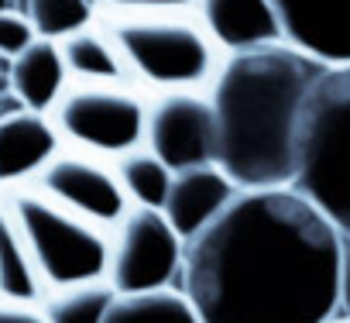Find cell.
Returning <instances> with one entry per match:
<instances>
[{
	"label": "cell",
	"mask_w": 350,
	"mask_h": 323,
	"mask_svg": "<svg viewBox=\"0 0 350 323\" xmlns=\"http://www.w3.org/2000/svg\"><path fill=\"white\" fill-rule=\"evenodd\" d=\"M113 166H117L120 186H124V193H127V200L134 207H154V210H161L175 172L165 166V162L151 148L137 144V148L124 151L120 158H113Z\"/></svg>",
	"instance_id": "ac0fdd59"
},
{
	"label": "cell",
	"mask_w": 350,
	"mask_h": 323,
	"mask_svg": "<svg viewBox=\"0 0 350 323\" xmlns=\"http://www.w3.org/2000/svg\"><path fill=\"white\" fill-rule=\"evenodd\" d=\"M144 148H151L172 172L217 162V114L210 93L148 96Z\"/></svg>",
	"instance_id": "9c48e42d"
},
{
	"label": "cell",
	"mask_w": 350,
	"mask_h": 323,
	"mask_svg": "<svg viewBox=\"0 0 350 323\" xmlns=\"http://www.w3.org/2000/svg\"><path fill=\"white\" fill-rule=\"evenodd\" d=\"M14 11L28 18L38 38L62 42L100 18L96 0H14Z\"/></svg>",
	"instance_id": "d6986e66"
},
{
	"label": "cell",
	"mask_w": 350,
	"mask_h": 323,
	"mask_svg": "<svg viewBox=\"0 0 350 323\" xmlns=\"http://www.w3.org/2000/svg\"><path fill=\"white\" fill-rule=\"evenodd\" d=\"M49 296L38 265L28 251L21 227L14 224L8 203L0 200V302H28L42 306Z\"/></svg>",
	"instance_id": "2e32d148"
},
{
	"label": "cell",
	"mask_w": 350,
	"mask_h": 323,
	"mask_svg": "<svg viewBox=\"0 0 350 323\" xmlns=\"http://www.w3.org/2000/svg\"><path fill=\"white\" fill-rule=\"evenodd\" d=\"M21 110H28V107H25V100H21L14 90L0 93V120H8V117H14V114H21Z\"/></svg>",
	"instance_id": "cb8c5ba5"
},
{
	"label": "cell",
	"mask_w": 350,
	"mask_h": 323,
	"mask_svg": "<svg viewBox=\"0 0 350 323\" xmlns=\"http://www.w3.org/2000/svg\"><path fill=\"white\" fill-rule=\"evenodd\" d=\"M186 241L175 234L154 207H127V214L110 227V261L107 282L113 292H148L165 285H183Z\"/></svg>",
	"instance_id": "52a82bcc"
},
{
	"label": "cell",
	"mask_w": 350,
	"mask_h": 323,
	"mask_svg": "<svg viewBox=\"0 0 350 323\" xmlns=\"http://www.w3.org/2000/svg\"><path fill=\"white\" fill-rule=\"evenodd\" d=\"M103 323H203L183 285L117 292Z\"/></svg>",
	"instance_id": "e0dca14e"
},
{
	"label": "cell",
	"mask_w": 350,
	"mask_h": 323,
	"mask_svg": "<svg viewBox=\"0 0 350 323\" xmlns=\"http://www.w3.org/2000/svg\"><path fill=\"white\" fill-rule=\"evenodd\" d=\"M113 285L107 279L96 282H79L66 289H52L42 302L45 316L52 323H103L110 302H113Z\"/></svg>",
	"instance_id": "ffe728a7"
},
{
	"label": "cell",
	"mask_w": 350,
	"mask_h": 323,
	"mask_svg": "<svg viewBox=\"0 0 350 323\" xmlns=\"http://www.w3.org/2000/svg\"><path fill=\"white\" fill-rule=\"evenodd\" d=\"M0 323H52L42 306L28 302H0Z\"/></svg>",
	"instance_id": "603a6c76"
},
{
	"label": "cell",
	"mask_w": 350,
	"mask_h": 323,
	"mask_svg": "<svg viewBox=\"0 0 350 323\" xmlns=\"http://www.w3.org/2000/svg\"><path fill=\"white\" fill-rule=\"evenodd\" d=\"M49 120L66 148L120 158L144 144L148 96L131 83H69Z\"/></svg>",
	"instance_id": "8992f818"
},
{
	"label": "cell",
	"mask_w": 350,
	"mask_h": 323,
	"mask_svg": "<svg viewBox=\"0 0 350 323\" xmlns=\"http://www.w3.org/2000/svg\"><path fill=\"white\" fill-rule=\"evenodd\" d=\"M237 183L217 166V162H206V166H193V169H179L172 176L168 196L161 203L165 220L175 227L183 241H193L200 231H206L224 210L227 203L237 196Z\"/></svg>",
	"instance_id": "8fae6325"
},
{
	"label": "cell",
	"mask_w": 350,
	"mask_h": 323,
	"mask_svg": "<svg viewBox=\"0 0 350 323\" xmlns=\"http://www.w3.org/2000/svg\"><path fill=\"white\" fill-rule=\"evenodd\" d=\"M343 234L295 186L237 190L186 241L183 289L203 323H326L340 313Z\"/></svg>",
	"instance_id": "6da1fadb"
},
{
	"label": "cell",
	"mask_w": 350,
	"mask_h": 323,
	"mask_svg": "<svg viewBox=\"0 0 350 323\" xmlns=\"http://www.w3.org/2000/svg\"><path fill=\"white\" fill-rule=\"evenodd\" d=\"M0 200L8 203L14 224L21 227L49 292L107 279V261H110L107 227L66 210L31 183L0 190Z\"/></svg>",
	"instance_id": "5b68a950"
},
{
	"label": "cell",
	"mask_w": 350,
	"mask_h": 323,
	"mask_svg": "<svg viewBox=\"0 0 350 323\" xmlns=\"http://www.w3.org/2000/svg\"><path fill=\"white\" fill-rule=\"evenodd\" d=\"M100 14H134V11H189L196 0H96Z\"/></svg>",
	"instance_id": "7402d4cb"
},
{
	"label": "cell",
	"mask_w": 350,
	"mask_h": 323,
	"mask_svg": "<svg viewBox=\"0 0 350 323\" xmlns=\"http://www.w3.org/2000/svg\"><path fill=\"white\" fill-rule=\"evenodd\" d=\"M35 38H38V35H35V28L28 25V18H25L21 11H14V8L0 11V55H4V59H14V55H18L21 49H28Z\"/></svg>",
	"instance_id": "44dd1931"
},
{
	"label": "cell",
	"mask_w": 350,
	"mask_h": 323,
	"mask_svg": "<svg viewBox=\"0 0 350 323\" xmlns=\"http://www.w3.org/2000/svg\"><path fill=\"white\" fill-rule=\"evenodd\" d=\"M292 186L350 237V62L326 66L309 90Z\"/></svg>",
	"instance_id": "277c9868"
},
{
	"label": "cell",
	"mask_w": 350,
	"mask_h": 323,
	"mask_svg": "<svg viewBox=\"0 0 350 323\" xmlns=\"http://www.w3.org/2000/svg\"><path fill=\"white\" fill-rule=\"evenodd\" d=\"M66 86H69V73L59 42L35 38L28 49H21L11 59V90L25 100L28 110L49 114Z\"/></svg>",
	"instance_id": "5bb4252c"
},
{
	"label": "cell",
	"mask_w": 350,
	"mask_h": 323,
	"mask_svg": "<svg viewBox=\"0 0 350 323\" xmlns=\"http://www.w3.org/2000/svg\"><path fill=\"white\" fill-rule=\"evenodd\" d=\"M11 90V59L0 55V93Z\"/></svg>",
	"instance_id": "d4e9b609"
},
{
	"label": "cell",
	"mask_w": 350,
	"mask_h": 323,
	"mask_svg": "<svg viewBox=\"0 0 350 323\" xmlns=\"http://www.w3.org/2000/svg\"><path fill=\"white\" fill-rule=\"evenodd\" d=\"M100 25L113 38L131 83L144 96L210 93L227 55L193 8L100 14Z\"/></svg>",
	"instance_id": "3957f363"
},
{
	"label": "cell",
	"mask_w": 350,
	"mask_h": 323,
	"mask_svg": "<svg viewBox=\"0 0 350 323\" xmlns=\"http://www.w3.org/2000/svg\"><path fill=\"white\" fill-rule=\"evenodd\" d=\"M282 38L326 66L350 62V0H271Z\"/></svg>",
	"instance_id": "30bf717a"
},
{
	"label": "cell",
	"mask_w": 350,
	"mask_h": 323,
	"mask_svg": "<svg viewBox=\"0 0 350 323\" xmlns=\"http://www.w3.org/2000/svg\"><path fill=\"white\" fill-rule=\"evenodd\" d=\"M8 8H14V0H0V11H8Z\"/></svg>",
	"instance_id": "4316f807"
},
{
	"label": "cell",
	"mask_w": 350,
	"mask_h": 323,
	"mask_svg": "<svg viewBox=\"0 0 350 323\" xmlns=\"http://www.w3.org/2000/svg\"><path fill=\"white\" fill-rule=\"evenodd\" d=\"M59 49H62L69 83H131V73H127L113 38L100 25V18L90 28H79L69 38H62Z\"/></svg>",
	"instance_id": "9a60e30c"
},
{
	"label": "cell",
	"mask_w": 350,
	"mask_h": 323,
	"mask_svg": "<svg viewBox=\"0 0 350 323\" xmlns=\"http://www.w3.org/2000/svg\"><path fill=\"white\" fill-rule=\"evenodd\" d=\"M59 134L49 114L21 110L8 120H0V190L31 183L45 162L59 151Z\"/></svg>",
	"instance_id": "4fadbf2b"
},
{
	"label": "cell",
	"mask_w": 350,
	"mask_h": 323,
	"mask_svg": "<svg viewBox=\"0 0 350 323\" xmlns=\"http://www.w3.org/2000/svg\"><path fill=\"white\" fill-rule=\"evenodd\" d=\"M323 69L326 62L288 42L224 55L220 76L210 86L217 166L241 190L292 186L302 110Z\"/></svg>",
	"instance_id": "7a4b0ae2"
},
{
	"label": "cell",
	"mask_w": 350,
	"mask_h": 323,
	"mask_svg": "<svg viewBox=\"0 0 350 323\" xmlns=\"http://www.w3.org/2000/svg\"><path fill=\"white\" fill-rule=\"evenodd\" d=\"M31 186H38L45 196H52L66 210H72L107 231L131 207L113 158L66 148V144H59V151L45 162V169L31 179Z\"/></svg>",
	"instance_id": "ba28073f"
},
{
	"label": "cell",
	"mask_w": 350,
	"mask_h": 323,
	"mask_svg": "<svg viewBox=\"0 0 350 323\" xmlns=\"http://www.w3.org/2000/svg\"><path fill=\"white\" fill-rule=\"evenodd\" d=\"M326 323H350V316H347V313H336V316H329Z\"/></svg>",
	"instance_id": "484cf974"
},
{
	"label": "cell",
	"mask_w": 350,
	"mask_h": 323,
	"mask_svg": "<svg viewBox=\"0 0 350 323\" xmlns=\"http://www.w3.org/2000/svg\"><path fill=\"white\" fill-rule=\"evenodd\" d=\"M200 21L224 52H244L282 38V21L271 0H196Z\"/></svg>",
	"instance_id": "7c38bea8"
}]
</instances>
